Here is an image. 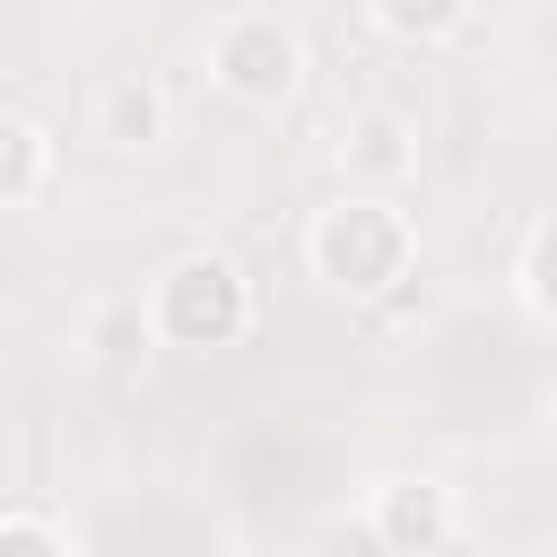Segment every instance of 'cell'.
I'll return each instance as SVG.
<instances>
[{"mask_svg":"<svg viewBox=\"0 0 557 557\" xmlns=\"http://www.w3.org/2000/svg\"><path fill=\"white\" fill-rule=\"evenodd\" d=\"M157 131H165V96H157L148 78L96 87V139H104V148H148Z\"/></svg>","mask_w":557,"mask_h":557,"instance_id":"obj_5","label":"cell"},{"mask_svg":"<svg viewBox=\"0 0 557 557\" xmlns=\"http://www.w3.org/2000/svg\"><path fill=\"white\" fill-rule=\"evenodd\" d=\"M148 322H157L165 348H235L252 331V287H244V270L226 252H183L157 278Z\"/></svg>","mask_w":557,"mask_h":557,"instance_id":"obj_2","label":"cell"},{"mask_svg":"<svg viewBox=\"0 0 557 557\" xmlns=\"http://www.w3.org/2000/svg\"><path fill=\"white\" fill-rule=\"evenodd\" d=\"M44 174H52V139H44L26 113H0V209L35 200V191H44Z\"/></svg>","mask_w":557,"mask_h":557,"instance_id":"obj_6","label":"cell"},{"mask_svg":"<svg viewBox=\"0 0 557 557\" xmlns=\"http://www.w3.org/2000/svg\"><path fill=\"white\" fill-rule=\"evenodd\" d=\"M305 261H313V278L339 287V296H383V287L409 278V261H418V226H409L383 191H339L331 209H313V226H305Z\"/></svg>","mask_w":557,"mask_h":557,"instance_id":"obj_1","label":"cell"},{"mask_svg":"<svg viewBox=\"0 0 557 557\" xmlns=\"http://www.w3.org/2000/svg\"><path fill=\"white\" fill-rule=\"evenodd\" d=\"M0 557H61V531L35 513H0Z\"/></svg>","mask_w":557,"mask_h":557,"instance_id":"obj_10","label":"cell"},{"mask_svg":"<svg viewBox=\"0 0 557 557\" xmlns=\"http://www.w3.org/2000/svg\"><path fill=\"white\" fill-rule=\"evenodd\" d=\"M513 287H522V313L548 322V218L522 235V261H513Z\"/></svg>","mask_w":557,"mask_h":557,"instance_id":"obj_8","label":"cell"},{"mask_svg":"<svg viewBox=\"0 0 557 557\" xmlns=\"http://www.w3.org/2000/svg\"><path fill=\"white\" fill-rule=\"evenodd\" d=\"M339 157H357L366 174H400V165H409L418 148H409V131H400L392 113H366V122H357V131L339 139Z\"/></svg>","mask_w":557,"mask_h":557,"instance_id":"obj_7","label":"cell"},{"mask_svg":"<svg viewBox=\"0 0 557 557\" xmlns=\"http://www.w3.org/2000/svg\"><path fill=\"white\" fill-rule=\"evenodd\" d=\"M453 487H435V479H383L374 487V513H366V531H374V548H392V557H435L444 540H453Z\"/></svg>","mask_w":557,"mask_h":557,"instance_id":"obj_4","label":"cell"},{"mask_svg":"<svg viewBox=\"0 0 557 557\" xmlns=\"http://www.w3.org/2000/svg\"><path fill=\"white\" fill-rule=\"evenodd\" d=\"M374 26L418 44V35H461V26H470V9H400V0H383V9H374Z\"/></svg>","mask_w":557,"mask_h":557,"instance_id":"obj_9","label":"cell"},{"mask_svg":"<svg viewBox=\"0 0 557 557\" xmlns=\"http://www.w3.org/2000/svg\"><path fill=\"white\" fill-rule=\"evenodd\" d=\"M200 52H209V78H218L235 104H287L296 78H305V35H296L278 9H226V17L200 35Z\"/></svg>","mask_w":557,"mask_h":557,"instance_id":"obj_3","label":"cell"}]
</instances>
